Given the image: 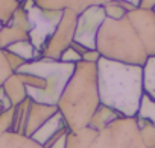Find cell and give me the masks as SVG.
Masks as SVG:
<instances>
[{
    "label": "cell",
    "mask_w": 155,
    "mask_h": 148,
    "mask_svg": "<svg viewBox=\"0 0 155 148\" xmlns=\"http://www.w3.org/2000/svg\"><path fill=\"white\" fill-rule=\"evenodd\" d=\"M101 104L114 109L125 118H135L144 94L143 66L101 57L97 62Z\"/></svg>",
    "instance_id": "obj_1"
},
{
    "label": "cell",
    "mask_w": 155,
    "mask_h": 148,
    "mask_svg": "<svg viewBox=\"0 0 155 148\" xmlns=\"http://www.w3.org/2000/svg\"><path fill=\"white\" fill-rule=\"evenodd\" d=\"M99 106L97 63L81 60L76 63L74 72L64 88L56 107L68 130L74 131L90 125V121Z\"/></svg>",
    "instance_id": "obj_2"
},
{
    "label": "cell",
    "mask_w": 155,
    "mask_h": 148,
    "mask_svg": "<svg viewBox=\"0 0 155 148\" xmlns=\"http://www.w3.org/2000/svg\"><path fill=\"white\" fill-rule=\"evenodd\" d=\"M96 50L102 57L122 63L144 66L149 59L128 17L120 20L107 18L102 23L97 33Z\"/></svg>",
    "instance_id": "obj_3"
},
{
    "label": "cell",
    "mask_w": 155,
    "mask_h": 148,
    "mask_svg": "<svg viewBox=\"0 0 155 148\" xmlns=\"http://www.w3.org/2000/svg\"><path fill=\"white\" fill-rule=\"evenodd\" d=\"M74 68H76V65H73V63H65L61 60L41 57L34 62H28V63L21 65L15 72H28V74H34V76L41 77L46 83V88L41 92L32 94L28 98H31L32 101H37V103L56 106L64 88L67 86L68 80L73 76Z\"/></svg>",
    "instance_id": "obj_4"
},
{
    "label": "cell",
    "mask_w": 155,
    "mask_h": 148,
    "mask_svg": "<svg viewBox=\"0 0 155 148\" xmlns=\"http://www.w3.org/2000/svg\"><path fill=\"white\" fill-rule=\"evenodd\" d=\"M90 148H146L135 118H119L99 131Z\"/></svg>",
    "instance_id": "obj_5"
},
{
    "label": "cell",
    "mask_w": 155,
    "mask_h": 148,
    "mask_svg": "<svg viewBox=\"0 0 155 148\" xmlns=\"http://www.w3.org/2000/svg\"><path fill=\"white\" fill-rule=\"evenodd\" d=\"M21 8L25 9L29 24H31V32H29V41L32 45L41 53L50 36L53 35L55 29L58 27L62 14L61 11H46L35 5L32 0H25L21 3Z\"/></svg>",
    "instance_id": "obj_6"
},
{
    "label": "cell",
    "mask_w": 155,
    "mask_h": 148,
    "mask_svg": "<svg viewBox=\"0 0 155 148\" xmlns=\"http://www.w3.org/2000/svg\"><path fill=\"white\" fill-rule=\"evenodd\" d=\"M105 20H107V14L104 6L101 5L90 6L88 9L81 12L78 15L73 42L84 45L87 50H96L97 33Z\"/></svg>",
    "instance_id": "obj_7"
},
{
    "label": "cell",
    "mask_w": 155,
    "mask_h": 148,
    "mask_svg": "<svg viewBox=\"0 0 155 148\" xmlns=\"http://www.w3.org/2000/svg\"><path fill=\"white\" fill-rule=\"evenodd\" d=\"M76 21H78V14H74L73 11H64L58 27L55 29L53 35L41 50V57L59 60L61 54L73 44Z\"/></svg>",
    "instance_id": "obj_8"
},
{
    "label": "cell",
    "mask_w": 155,
    "mask_h": 148,
    "mask_svg": "<svg viewBox=\"0 0 155 148\" xmlns=\"http://www.w3.org/2000/svg\"><path fill=\"white\" fill-rule=\"evenodd\" d=\"M143 44L147 57L155 56V11L135 9L126 15Z\"/></svg>",
    "instance_id": "obj_9"
},
{
    "label": "cell",
    "mask_w": 155,
    "mask_h": 148,
    "mask_svg": "<svg viewBox=\"0 0 155 148\" xmlns=\"http://www.w3.org/2000/svg\"><path fill=\"white\" fill-rule=\"evenodd\" d=\"M29 32H31V24L25 9L20 5V8L12 15L11 21L0 32V50H5L14 42L29 39Z\"/></svg>",
    "instance_id": "obj_10"
},
{
    "label": "cell",
    "mask_w": 155,
    "mask_h": 148,
    "mask_svg": "<svg viewBox=\"0 0 155 148\" xmlns=\"http://www.w3.org/2000/svg\"><path fill=\"white\" fill-rule=\"evenodd\" d=\"M68 131H70V130H68V127H67V124H65L62 115H61L59 110H58V112H56L46 124H43L31 137H32L34 140H37L38 143L44 145L46 148H49L58 137L67 134Z\"/></svg>",
    "instance_id": "obj_11"
},
{
    "label": "cell",
    "mask_w": 155,
    "mask_h": 148,
    "mask_svg": "<svg viewBox=\"0 0 155 148\" xmlns=\"http://www.w3.org/2000/svg\"><path fill=\"white\" fill-rule=\"evenodd\" d=\"M56 112H58V107L56 106L43 104V103H37V101H32L31 100L29 107H28V115H26V122H25L23 134H26V136L31 137Z\"/></svg>",
    "instance_id": "obj_12"
},
{
    "label": "cell",
    "mask_w": 155,
    "mask_h": 148,
    "mask_svg": "<svg viewBox=\"0 0 155 148\" xmlns=\"http://www.w3.org/2000/svg\"><path fill=\"white\" fill-rule=\"evenodd\" d=\"M32 2L46 11H73L79 15L90 6H104L108 0H32Z\"/></svg>",
    "instance_id": "obj_13"
},
{
    "label": "cell",
    "mask_w": 155,
    "mask_h": 148,
    "mask_svg": "<svg viewBox=\"0 0 155 148\" xmlns=\"http://www.w3.org/2000/svg\"><path fill=\"white\" fill-rule=\"evenodd\" d=\"M99 131H96L91 127H85L81 130H74L67 133L65 139V148H90L94 139L97 137Z\"/></svg>",
    "instance_id": "obj_14"
},
{
    "label": "cell",
    "mask_w": 155,
    "mask_h": 148,
    "mask_svg": "<svg viewBox=\"0 0 155 148\" xmlns=\"http://www.w3.org/2000/svg\"><path fill=\"white\" fill-rule=\"evenodd\" d=\"M3 91L5 94L8 95L11 104L15 107L18 106L20 103H23L26 98H28V91H26V86L23 83V80L20 79V76L17 72H14L12 76L3 83Z\"/></svg>",
    "instance_id": "obj_15"
},
{
    "label": "cell",
    "mask_w": 155,
    "mask_h": 148,
    "mask_svg": "<svg viewBox=\"0 0 155 148\" xmlns=\"http://www.w3.org/2000/svg\"><path fill=\"white\" fill-rule=\"evenodd\" d=\"M0 148H46V146L26 134L6 131L0 136Z\"/></svg>",
    "instance_id": "obj_16"
},
{
    "label": "cell",
    "mask_w": 155,
    "mask_h": 148,
    "mask_svg": "<svg viewBox=\"0 0 155 148\" xmlns=\"http://www.w3.org/2000/svg\"><path fill=\"white\" fill-rule=\"evenodd\" d=\"M119 118H125V116H122V115H120L119 112H116L114 109L101 104V106L97 107V110L94 112V115H93V118H91L88 127L94 128L96 131H102L104 128H107L111 122H114V121L119 119Z\"/></svg>",
    "instance_id": "obj_17"
},
{
    "label": "cell",
    "mask_w": 155,
    "mask_h": 148,
    "mask_svg": "<svg viewBox=\"0 0 155 148\" xmlns=\"http://www.w3.org/2000/svg\"><path fill=\"white\" fill-rule=\"evenodd\" d=\"M5 50H8L9 53L18 56L20 59H23L26 63L28 62H34L37 59H41V53L32 45V42L29 39L26 41H18V42H14L11 44L9 47H6Z\"/></svg>",
    "instance_id": "obj_18"
},
{
    "label": "cell",
    "mask_w": 155,
    "mask_h": 148,
    "mask_svg": "<svg viewBox=\"0 0 155 148\" xmlns=\"http://www.w3.org/2000/svg\"><path fill=\"white\" fill-rule=\"evenodd\" d=\"M143 86L144 94L155 100V56L149 57L143 66Z\"/></svg>",
    "instance_id": "obj_19"
},
{
    "label": "cell",
    "mask_w": 155,
    "mask_h": 148,
    "mask_svg": "<svg viewBox=\"0 0 155 148\" xmlns=\"http://www.w3.org/2000/svg\"><path fill=\"white\" fill-rule=\"evenodd\" d=\"M137 119H141L150 125H155V100L150 98L147 94H143L140 101V107L137 112Z\"/></svg>",
    "instance_id": "obj_20"
},
{
    "label": "cell",
    "mask_w": 155,
    "mask_h": 148,
    "mask_svg": "<svg viewBox=\"0 0 155 148\" xmlns=\"http://www.w3.org/2000/svg\"><path fill=\"white\" fill-rule=\"evenodd\" d=\"M137 125L140 128L141 139H143L146 148H155V125H150L141 119H137Z\"/></svg>",
    "instance_id": "obj_21"
},
{
    "label": "cell",
    "mask_w": 155,
    "mask_h": 148,
    "mask_svg": "<svg viewBox=\"0 0 155 148\" xmlns=\"http://www.w3.org/2000/svg\"><path fill=\"white\" fill-rule=\"evenodd\" d=\"M104 9H105L107 18H111V20H120V18H125L128 15V12L119 5V2H116V0H108L104 5Z\"/></svg>",
    "instance_id": "obj_22"
},
{
    "label": "cell",
    "mask_w": 155,
    "mask_h": 148,
    "mask_svg": "<svg viewBox=\"0 0 155 148\" xmlns=\"http://www.w3.org/2000/svg\"><path fill=\"white\" fill-rule=\"evenodd\" d=\"M59 60H61V62H65V63H73V65H76V63H79V62L82 60V56L78 53L74 48L68 47V48L61 54Z\"/></svg>",
    "instance_id": "obj_23"
},
{
    "label": "cell",
    "mask_w": 155,
    "mask_h": 148,
    "mask_svg": "<svg viewBox=\"0 0 155 148\" xmlns=\"http://www.w3.org/2000/svg\"><path fill=\"white\" fill-rule=\"evenodd\" d=\"M101 53L97 51V50H88L84 56H82V60H85V62H90V63H97L99 60H101Z\"/></svg>",
    "instance_id": "obj_24"
},
{
    "label": "cell",
    "mask_w": 155,
    "mask_h": 148,
    "mask_svg": "<svg viewBox=\"0 0 155 148\" xmlns=\"http://www.w3.org/2000/svg\"><path fill=\"white\" fill-rule=\"evenodd\" d=\"M138 9H144V11H153V9H155V0H140Z\"/></svg>",
    "instance_id": "obj_25"
},
{
    "label": "cell",
    "mask_w": 155,
    "mask_h": 148,
    "mask_svg": "<svg viewBox=\"0 0 155 148\" xmlns=\"http://www.w3.org/2000/svg\"><path fill=\"white\" fill-rule=\"evenodd\" d=\"M17 2H18V3H20V5H21V3H23V2H25V0H17Z\"/></svg>",
    "instance_id": "obj_26"
},
{
    "label": "cell",
    "mask_w": 155,
    "mask_h": 148,
    "mask_svg": "<svg viewBox=\"0 0 155 148\" xmlns=\"http://www.w3.org/2000/svg\"><path fill=\"white\" fill-rule=\"evenodd\" d=\"M2 112H5V110H3V107H2V106H0V113H2Z\"/></svg>",
    "instance_id": "obj_27"
},
{
    "label": "cell",
    "mask_w": 155,
    "mask_h": 148,
    "mask_svg": "<svg viewBox=\"0 0 155 148\" xmlns=\"http://www.w3.org/2000/svg\"><path fill=\"white\" fill-rule=\"evenodd\" d=\"M153 11H155V9H153Z\"/></svg>",
    "instance_id": "obj_28"
}]
</instances>
